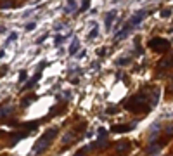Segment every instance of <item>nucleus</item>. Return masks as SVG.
<instances>
[{"mask_svg": "<svg viewBox=\"0 0 173 156\" xmlns=\"http://www.w3.org/2000/svg\"><path fill=\"white\" fill-rule=\"evenodd\" d=\"M19 76H21V78H19V80H21V82H24V80H26V71L23 70L21 73H19Z\"/></svg>", "mask_w": 173, "mask_h": 156, "instance_id": "obj_21", "label": "nucleus"}, {"mask_svg": "<svg viewBox=\"0 0 173 156\" xmlns=\"http://www.w3.org/2000/svg\"><path fill=\"white\" fill-rule=\"evenodd\" d=\"M12 40H17V33H16V31H12V33H11V35H9V40H7V42H5V43H11V42H12Z\"/></svg>", "mask_w": 173, "mask_h": 156, "instance_id": "obj_18", "label": "nucleus"}, {"mask_svg": "<svg viewBox=\"0 0 173 156\" xmlns=\"http://www.w3.org/2000/svg\"><path fill=\"white\" fill-rule=\"evenodd\" d=\"M35 11H37V9H30V11H24V12H23V17H28V16H31V14H33V12H35Z\"/></svg>", "mask_w": 173, "mask_h": 156, "instance_id": "obj_19", "label": "nucleus"}, {"mask_svg": "<svg viewBox=\"0 0 173 156\" xmlns=\"http://www.w3.org/2000/svg\"><path fill=\"white\" fill-rule=\"evenodd\" d=\"M66 38H68V37H64V35H57V37H55V40H54V45H57V47H59V45L64 42Z\"/></svg>", "mask_w": 173, "mask_h": 156, "instance_id": "obj_11", "label": "nucleus"}, {"mask_svg": "<svg viewBox=\"0 0 173 156\" xmlns=\"http://www.w3.org/2000/svg\"><path fill=\"white\" fill-rule=\"evenodd\" d=\"M85 54H86V52H85V50H83V52H80V54L76 56V57H78V59H81V57H85Z\"/></svg>", "mask_w": 173, "mask_h": 156, "instance_id": "obj_23", "label": "nucleus"}, {"mask_svg": "<svg viewBox=\"0 0 173 156\" xmlns=\"http://www.w3.org/2000/svg\"><path fill=\"white\" fill-rule=\"evenodd\" d=\"M78 47H80V40L78 38H73V42H71V45H69V54L71 56H75L76 54V50H78Z\"/></svg>", "mask_w": 173, "mask_h": 156, "instance_id": "obj_5", "label": "nucleus"}, {"mask_svg": "<svg viewBox=\"0 0 173 156\" xmlns=\"http://www.w3.org/2000/svg\"><path fill=\"white\" fill-rule=\"evenodd\" d=\"M116 16H118V11H116V9H113L111 12H108V14H106V17H104V23H106V28H108V30H111V24L114 23Z\"/></svg>", "mask_w": 173, "mask_h": 156, "instance_id": "obj_4", "label": "nucleus"}, {"mask_svg": "<svg viewBox=\"0 0 173 156\" xmlns=\"http://www.w3.org/2000/svg\"><path fill=\"white\" fill-rule=\"evenodd\" d=\"M149 47L152 50H157V52H164L168 49V42L163 40V38H152L151 42H149Z\"/></svg>", "mask_w": 173, "mask_h": 156, "instance_id": "obj_2", "label": "nucleus"}, {"mask_svg": "<svg viewBox=\"0 0 173 156\" xmlns=\"http://www.w3.org/2000/svg\"><path fill=\"white\" fill-rule=\"evenodd\" d=\"M45 38H47V35H43V37H40V38H38V40H37V43H42L43 40H45Z\"/></svg>", "mask_w": 173, "mask_h": 156, "instance_id": "obj_22", "label": "nucleus"}, {"mask_svg": "<svg viewBox=\"0 0 173 156\" xmlns=\"http://www.w3.org/2000/svg\"><path fill=\"white\" fill-rule=\"evenodd\" d=\"M88 7H90V0H85V2L81 4V9H80V11L85 12V11H88Z\"/></svg>", "mask_w": 173, "mask_h": 156, "instance_id": "obj_15", "label": "nucleus"}, {"mask_svg": "<svg viewBox=\"0 0 173 156\" xmlns=\"http://www.w3.org/2000/svg\"><path fill=\"white\" fill-rule=\"evenodd\" d=\"M146 16H147V12H146V11L135 12V14H133V16H132V17L128 19V24H130L132 28H135L137 24H140V23H142V19H144Z\"/></svg>", "mask_w": 173, "mask_h": 156, "instance_id": "obj_3", "label": "nucleus"}, {"mask_svg": "<svg viewBox=\"0 0 173 156\" xmlns=\"http://www.w3.org/2000/svg\"><path fill=\"white\" fill-rule=\"evenodd\" d=\"M12 106H4V108H0V118H5V116H9V114L12 113Z\"/></svg>", "mask_w": 173, "mask_h": 156, "instance_id": "obj_7", "label": "nucleus"}, {"mask_svg": "<svg viewBox=\"0 0 173 156\" xmlns=\"http://www.w3.org/2000/svg\"><path fill=\"white\" fill-rule=\"evenodd\" d=\"M106 132H108V130H106V129H102V127H101V129H99V137H106V135H108V134H106Z\"/></svg>", "mask_w": 173, "mask_h": 156, "instance_id": "obj_20", "label": "nucleus"}, {"mask_svg": "<svg viewBox=\"0 0 173 156\" xmlns=\"http://www.w3.org/2000/svg\"><path fill=\"white\" fill-rule=\"evenodd\" d=\"M128 63H130V57H121V59L116 61V64L118 66H125V64H128Z\"/></svg>", "mask_w": 173, "mask_h": 156, "instance_id": "obj_13", "label": "nucleus"}, {"mask_svg": "<svg viewBox=\"0 0 173 156\" xmlns=\"http://www.w3.org/2000/svg\"><path fill=\"white\" fill-rule=\"evenodd\" d=\"M170 90H171V92H173V83H171V85H170Z\"/></svg>", "mask_w": 173, "mask_h": 156, "instance_id": "obj_27", "label": "nucleus"}, {"mask_svg": "<svg viewBox=\"0 0 173 156\" xmlns=\"http://www.w3.org/2000/svg\"><path fill=\"white\" fill-rule=\"evenodd\" d=\"M0 57H4V50H0Z\"/></svg>", "mask_w": 173, "mask_h": 156, "instance_id": "obj_26", "label": "nucleus"}, {"mask_svg": "<svg viewBox=\"0 0 173 156\" xmlns=\"http://www.w3.org/2000/svg\"><path fill=\"white\" fill-rule=\"evenodd\" d=\"M55 134H57V129H49V130H47V132L43 134L42 139L37 140L33 153H35V154H40V153H43V151H45V149L50 146V142H52V139L55 137Z\"/></svg>", "mask_w": 173, "mask_h": 156, "instance_id": "obj_1", "label": "nucleus"}, {"mask_svg": "<svg viewBox=\"0 0 173 156\" xmlns=\"http://www.w3.org/2000/svg\"><path fill=\"white\" fill-rule=\"evenodd\" d=\"M76 9H78V5H76V0H68V9H64V12L73 14V12H76Z\"/></svg>", "mask_w": 173, "mask_h": 156, "instance_id": "obj_6", "label": "nucleus"}, {"mask_svg": "<svg viewBox=\"0 0 173 156\" xmlns=\"http://www.w3.org/2000/svg\"><path fill=\"white\" fill-rule=\"evenodd\" d=\"M35 28H37V23H35V21H30L26 26H24V30H26V31H33Z\"/></svg>", "mask_w": 173, "mask_h": 156, "instance_id": "obj_12", "label": "nucleus"}, {"mask_svg": "<svg viewBox=\"0 0 173 156\" xmlns=\"http://www.w3.org/2000/svg\"><path fill=\"white\" fill-rule=\"evenodd\" d=\"M108 144V140H106V137H101V139H99V142H97V147H101V149H102L104 146Z\"/></svg>", "mask_w": 173, "mask_h": 156, "instance_id": "obj_16", "label": "nucleus"}, {"mask_svg": "<svg viewBox=\"0 0 173 156\" xmlns=\"http://www.w3.org/2000/svg\"><path fill=\"white\" fill-rule=\"evenodd\" d=\"M130 129H132V127H125V125H116V127H113V129H111V132H128Z\"/></svg>", "mask_w": 173, "mask_h": 156, "instance_id": "obj_9", "label": "nucleus"}, {"mask_svg": "<svg viewBox=\"0 0 173 156\" xmlns=\"http://www.w3.org/2000/svg\"><path fill=\"white\" fill-rule=\"evenodd\" d=\"M159 149H161V147H159V146H151V147H149V153H151V154H157V153H159Z\"/></svg>", "mask_w": 173, "mask_h": 156, "instance_id": "obj_14", "label": "nucleus"}, {"mask_svg": "<svg viewBox=\"0 0 173 156\" xmlns=\"http://www.w3.org/2000/svg\"><path fill=\"white\" fill-rule=\"evenodd\" d=\"M95 37H99V28H97V26H95V28L92 30V31L88 33V37H86V38H88V40H94Z\"/></svg>", "mask_w": 173, "mask_h": 156, "instance_id": "obj_10", "label": "nucleus"}, {"mask_svg": "<svg viewBox=\"0 0 173 156\" xmlns=\"http://www.w3.org/2000/svg\"><path fill=\"white\" fill-rule=\"evenodd\" d=\"M55 30H57V31H59V30H62V28H64V24H62V23H61V24H57V26H54Z\"/></svg>", "mask_w": 173, "mask_h": 156, "instance_id": "obj_24", "label": "nucleus"}, {"mask_svg": "<svg viewBox=\"0 0 173 156\" xmlns=\"http://www.w3.org/2000/svg\"><path fill=\"white\" fill-rule=\"evenodd\" d=\"M16 4H14V0H2L0 2V9H11V7H14Z\"/></svg>", "mask_w": 173, "mask_h": 156, "instance_id": "obj_8", "label": "nucleus"}, {"mask_svg": "<svg viewBox=\"0 0 173 156\" xmlns=\"http://www.w3.org/2000/svg\"><path fill=\"white\" fill-rule=\"evenodd\" d=\"M171 16V9H164V11H161V17H170Z\"/></svg>", "mask_w": 173, "mask_h": 156, "instance_id": "obj_17", "label": "nucleus"}, {"mask_svg": "<svg viewBox=\"0 0 173 156\" xmlns=\"http://www.w3.org/2000/svg\"><path fill=\"white\" fill-rule=\"evenodd\" d=\"M83 154H85V151H78V153H76L75 156H83Z\"/></svg>", "mask_w": 173, "mask_h": 156, "instance_id": "obj_25", "label": "nucleus"}]
</instances>
